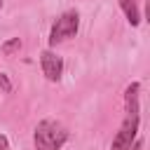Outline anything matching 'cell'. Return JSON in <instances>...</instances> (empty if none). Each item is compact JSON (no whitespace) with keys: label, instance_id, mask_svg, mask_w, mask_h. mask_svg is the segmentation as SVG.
<instances>
[{"label":"cell","instance_id":"1","mask_svg":"<svg viewBox=\"0 0 150 150\" xmlns=\"http://www.w3.org/2000/svg\"><path fill=\"white\" fill-rule=\"evenodd\" d=\"M66 141H68V129L59 120H52V117L40 120L33 131L35 150H61Z\"/></svg>","mask_w":150,"mask_h":150},{"label":"cell","instance_id":"2","mask_svg":"<svg viewBox=\"0 0 150 150\" xmlns=\"http://www.w3.org/2000/svg\"><path fill=\"white\" fill-rule=\"evenodd\" d=\"M80 30V14L75 9H68L63 12L54 23H52V30H49V47H56L59 42L68 40V38H75Z\"/></svg>","mask_w":150,"mask_h":150},{"label":"cell","instance_id":"3","mask_svg":"<svg viewBox=\"0 0 150 150\" xmlns=\"http://www.w3.org/2000/svg\"><path fill=\"white\" fill-rule=\"evenodd\" d=\"M138 127H141V115H138V112L127 115L124 122H122V127H120V131L115 134V138H112V143H110V150H127V148L136 141Z\"/></svg>","mask_w":150,"mask_h":150},{"label":"cell","instance_id":"6","mask_svg":"<svg viewBox=\"0 0 150 150\" xmlns=\"http://www.w3.org/2000/svg\"><path fill=\"white\" fill-rule=\"evenodd\" d=\"M120 2V7H122V12H124V16H127V21L136 28L138 23H141V12H138V2L136 0H117Z\"/></svg>","mask_w":150,"mask_h":150},{"label":"cell","instance_id":"9","mask_svg":"<svg viewBox=\"0 0 150 150\" xmlns=\"http://www.w3.org/2000/svg\"><path fill=\"white\" fill-rule=\"evenodd\" d=\"M141 148H143V141H141V138L136 136V141H134V143H131V145H129L127 150H141Z\"/></svg>","mask_w":150,"mask_h":150},{"label":"cell","instance_id":"11","mask_svg":"<svg viewBox=\"0 0 150 150\" xmlns=\"http://www.w3.org/2000/svg\"><path fill=\"white\" fill-rule=\"evenodd\" d=\"M0 9H2V0H0Z\"/></svg>","mask_w":150,"mask_h":150},{"label":"cell","instance_id":"10","mask_svg":"<svg viewBox=\"0 0 150 150\" xmlns=\"http://www.w3.org/2000/svg\"><path fill=\"white\" fill-rule=\"evenodd\" d=\"M0 150H7V136L0 134Z\"/></svg>","mask_w":150,"mask_h":150},{"label":"cell","instance_id":"7","mask_svg":"<svg viewBox=\"0 0 150 150\" xmlns=\"http://www.w3.org/2000/svg\"><path fill=\"white\" fill-rule=\"evenodd\" d=\"M0 49H2V54H5V56H12L14 52H19V49H21V40H19V38H12V40L2 42V47H0Z\"/></svg>","mask_w":150,"mask_h":150},{"label":"cell","instance_id":"5","mask_svg":"<svg viewBox=\"0 0 150 150\" xmlns=\"http://www.w3.org/2000/svg\"><path fill=\"white\" fill-rule=\"evenodd\" d=\"M138 94H141V82L127 84V89H124V110H127V115H134V112L141 110L138 108Z\"/></svg>","mask_w":150,"mask_h":150},{"label":"cell","instance_id":"4","mask_svg":"<svg viewBox=\"0 0 150 150\" xmlns=\"http://www.w3.org/2000/svg\"><path fill=\"white\" fill-rule=\"evenodd\" d=\"M40 68L49 82H59L63 75V59L52 49H42L40 52Z\"/></svg>","mask_w":150,"mask_h":150},{"label":"cell","instance_id":"8","mask_svg":"<svg viewBox=\"0 0 150 150\" xmlns=\"http://www.w3.org/2000/svg\"><path fill=\"white\" fill-rule=\"evenodd\" d=\"M0 87H2V91H12V82L5 73H0Z\"/></svg>","mask_w":150,"mask_h":150}]
</instances>
